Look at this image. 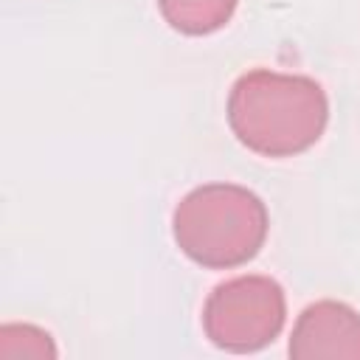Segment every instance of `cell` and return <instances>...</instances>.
Returning a JSON list of instances; mask_svg holds the SVG:
<instances>
[{"instance_id":"2","label":"cell","mask_w":360,"mask_h":360,"mask_svg":"<svg viewBox=\"0 0 360 360\" xmlns=\"http://www.w3.org/2000/svg\"><path fill=\"white\" fill-rule=\"evenodd\" d=\"M270 214L259 194L236 183L191 188L172 214V236L183 256L208 270L248 264L264 245Z\"/></svg>"},{"instance_id":"6","label":"cell","mask_w":360,"mask_h":360,"mask_svg":"<svg viewBox=\"0 0 360 360\" xmlns=\"http://www.w3.org/2000/svg\"><path fill=\"white\" fill-rule=\"evenodd\" d=\"M0 357H56L51 335L34 323H3L0 326Z\"/></svg>"},{"instance_id":"5","label":"cell","mask_w":360,"mask_h":360,"mask_svg":"<svg viewBox=\"0 0 360 360\" xmlns=\"http://www.w3.org/2000/svg\"><path fill=\"white\" fill-rule=\"evenodd\" d=\"M239 0H158L163 20L186 37H205L225 28Z\"/></svg>"},{"instance_id":"3","label":"cell","mask_w":360,"mask_h":360,"mask_svg":"<svg viewBox=\"0 0 360 360\" xmlns=\"http://www.w3.org/2000/svg\"><path fill=\"white\" fill-rule=\"evenodd\" d=\"M287 321V295L270 276H236L217 284L202 304L205 338L233 354L270 346Z\"/></svg>"},{"instance_id":"1","label":"cell","mask_w":360,"mask_h":360,"mask_svg":"<svg viewBox=\"0 0 360 360\" xmlns=\"http://www.w3.org/2000/svg\"><path fill=\"white\" fill-rule=\"evenodd\" d=\"M225 112L242 146L264 158H292L321 141L329 98L309 76L253 68L233 82Z\"/></svg>"},{"instance_id":"4","label":"cell","mask_w":360,"mask_h":360,"mask_svg":"<svg viewBox=\"0 0 360 360\" xmlns=\"http://www.w3.org/2000/svg\"><path fill=\"white\" fill-rule=\"evenodd\" d=\"M287 352L292 360H360V312L332 298L304 307L295 318Z\"/></svg>"}]
</instances>
